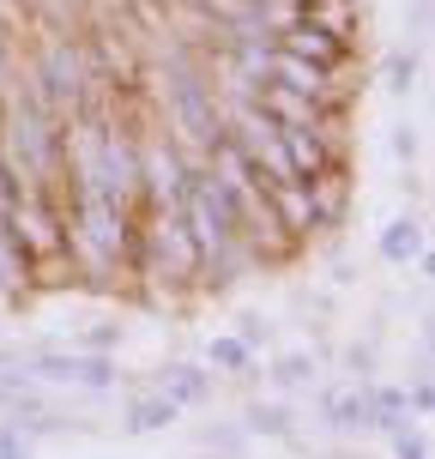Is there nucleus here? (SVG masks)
I'll list each match as a JSON object with an SVG mask.
<instances>
[{"label": "nucleus", "mask_w": 435, "mask_h": 459, "mask_svg": "<svg viewBox=\"0 0 435 459\" xmlns=\"http://www.w3.org/2000/svg\"><path fill=\"white\" fill-rule=\"evenodd\" d=\"M273 48H278V55H291V61L326 67V73H339V67H351V61H357V48H344L339 37H326L321 24H309V19H297V24H284V30H273Z\"/></svg>", "instance_id": "nucleus-1"}, {"label": "nucleus", "mask_w": 435, "mask_h": 459, "mask_svg": "<svg viewBox=\"0 0 435 459\" xmlns=\"http://www.w3.org/2000/svg\"><path fill=\"white\" fill-rule=\"evenodd\" d=\"M302 19L321 24L326 37H339L344 48H357V30H363V13H357V0H302Z\"/></svg>", "instance_id": "nucleus-2"}, {"label": "nucleus", "mask_w": 435, "mask_h": 459, "mask_svg": "<svg viewBox=\"0 0 435 459\" xmlns=\"http://www.w3.org/2000/svg\"><path fill=\"white\" fill-rule=\"evenodd\" d=\"M206 375H200V368H170V375H163V399H170V405H194V399H206Z\"/></svg>", "instance_id": "nucleus-3"}, {"label": "nucleus", "mask_w": 435, "mask_h": 459, "mask_svg": "<svg viewBox=\"0 0 435 459\" xmlns=\"http://www.w3.org/2000/svg\"><path fill=\"white\" fill-rule=\"evenodd\" d=\"M381 254H387V260H412V254H423V230H417L412 218H405V224H393L387 236H381Z\"/></svg>", "instance_id": "nucleus-4"}, {"label": "nucleus", "mask_w": 435, "mask_h": 459, "mask_svg": "<svg viewBox=\"0 0 435 459\" xmlns=\"http://www.w3.org/2000/svg\"><path fill=\"white\" fill-rule=\"evenodd\" d=\"M176 411H182V405H170V399H139L134 411H127V429H158V423H176Z\"/></svg>", "instance_id": "nucleus-5"}, {"label": "nucleus", "mask_w": 435, "mask_h": 459, "mask_svg": "<svg viewBox=\"0 0 435 459\" xmlns=\"http://www.w3.org/2000/svg\"><path fill=\"white\" fill-rule=\"evenodd\" d=\"M381 73H387L393 91H412V79H417V55H412V48H393L387 61H381Z\"/></svg>", "instance_id": "nucleus-6"}, {"label": "nucleus", "mask_w": 435, "mask_h": 459, "mask_svg": "<svg viewBox=\"0 0 435 459\" xmlns=\"http://www.w3.org/2000/svg\"><path fill=\"white\" fill-rule=\"evenodd\" d=\"M248 363V339H218L212 344V368H242Z\"/></svg>", "instance_id": "nucleus-7"}, {"label": "nucleus", "mask_w": 435, "mask_h": 459, "mask_svg": "<svg viewBox=\"0 0 435 459\" xmlns=\"http://www.w3.org/2000/svg\"><path fill=\"white\" fill-rule=\"evenodd\" d=\"M302 375H309V363H302V357H291V363H278V381H302Z\"/></svg>", "instance_id": "nucleus-8"}]
</instances>
